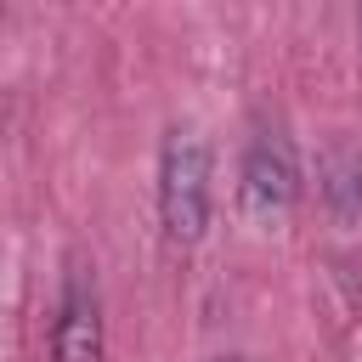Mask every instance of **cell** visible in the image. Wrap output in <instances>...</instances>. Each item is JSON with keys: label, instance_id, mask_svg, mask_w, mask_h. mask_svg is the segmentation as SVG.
Returning <instances> with one entry per match:
<instances>
[{"label": "cell", "instance_id": "4", "mask_svg": "<svg viewBox=\"0 0 362 362\" xmlns=\"http://www.w3.org/2000/svg\"><path fill=\"white\" fill-rule=\"evenodd\" d=\"M317 175H322V204H328V215H334L339 226H351V221L362 215V158H356L351 147H328L322 164H317Z\"/></svg>", "mask_w": 362, "mask_h": 362}, {"label": "cell", "instance_id": "6", "mask_svg": "<svg viewBox=\"0 0 362 362\" xmlns=\"http://www.w3.org/2000/svg\"><path fill=\"white\" fill-rule=\"evenodd\" d=\"M351 362H362V356H351Z\"/></svg>", "mask_w": 362, "mask_h": 362}, {"label": "cell", "instance_id": "7", "mask_svg": "<svg viewBox=\"0 0 362 362\" xmlns=\"http://www.w3.org/2000/svg\"><path fill=\"white\" fill-rule=\"evenodd\" d=\"M356 23H362V17H356Z\"/></svg>", "mask_w": 362, "mask_h": 362}, {"label": "cell", "instance_id": "2", "mask_svg": "<svg viewBox=\"0 0 362 362\" xmlns=\"http://www.w3.org/2000/svg\"><path fill=\"white\" fill-rule=\"evenodd\" d=\"M294 204H300V153H294L288 130L266 124L243 147V164H238V209H243L249 226H283Z\"/></svg>", "mask_w": 362, "mask_h": 362}, {"label": "cell", "instance_id": "5", "mask_svg": "<svg viewBox=\"0 0 362 362\" xmlns=\"http://www.w3.org/2000/svg\"><path fill=\"white\" fill-rule=\"evenodd\" d=\"M215 362H255V356H215Z\"/></svg>", "mask_w": 362, "mask_h": 362}, {"label": "cell", "instance_id": "1", "mask_svg": "<svg viewBox=\"0 0 362 362\" xmlns=\"http://www.w3.org/2000/svg\"><path fill=\"white\" fill-rule=\"evenodd\" d=\"M158 221L181 249H192L209 226V147L198 130H170L158 147Z\"/></svg>", "mask_w": 362, "mask_h": 362}, {"label": "cell", "instance_id": "3", "mask_svg": "<svg viewBox=\"0 0 362 362\" xmlns=\"http://www.w3.org/2000/svg\"><path fill=\"white\" fill-rule=\"evenodd\" d=\"M51 351H57V362H96V351H102V305H96V288L85 283V272H74L62 288Z\"/></svg>", "mask_w": 362, "mask_h": 362}]
</instances>
